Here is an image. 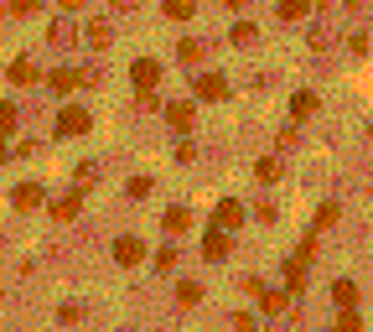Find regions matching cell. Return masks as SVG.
I'll return each mask as SVG.
<instances>
[{"label": "cell", "mask_w": 373, "mask_h": 332, "mask_svg": "<svg viewBox=\"0 0 373 332\" xmlns=\"http://www.w3.org/2000/svg\"><path fill=\"white\" fill-rule=\"evenodd\" d=\"M212 223H218V229H238V223H244V203H233V197H223L218 208H212Z\"/></svg>", "instance_id": "2"}, {"label": "cell", "mask_w": 373, "mask_h": 332, "mask_svg": "<svg viewBox=\"0 0 373 332\" xmlns=\"http://www.w3.org/2000/svg\"><path fill=\"white\" fill-rule=\"evenodd\" d=\"M47 84H52V94H73V88L83 84V73H73V68H57V73L47 78Z\"/></svg>", "instance_id": "12"}, {"label": "cell", "mask_w": 373, "mask_h": 332, "mask_svg": "<svg viewBox=\"0 0 373 332\" xmlns=\"http://www.w3.org/2000/svg\"><path fill=\"white\" fill-rule=\"evenodd\" d=\"M332 301H337V307H358V286L353 281H337V286H332Z\"/></svg>", "instance_id": "21"}, {"label": "cell", "mask_w": 373, "mask_h": 332, "mask_svg": "<svg viewBox=\"0 0 373 332\" xmlns=\"http://www.w3.org/2000/svg\"><path fill=\"white\" fill-rule=\"evenodd\" d=\"M166 119H171V125H177L182 135H186V130H192V119H197V114H192V104H182V99H177V104H166Z\"/></svg>", "instance_id": "14"}, {"label": "cell", "mask_w": 373, "mask_h": 332, "mask_svg": "<svg viewBox=\"0 0 373 332\" xmlns=\"http://www.w3.org/2000/svg\"><path fill=\"white\" fill-rule=\"evenodd\" d=\"M255 177H259V182H280V156H259V161H255Z\"/></svg>", "instance_id": "18"}, {"label": "cell", "mask_w": 373, "mask_h": 332, "mask_svg": "<svg viewBox=\"0 0 373 332\" xmlns=\"http://www.w3.org/2000/svg\"><path fill=\"white\" fill-rule=\"evenodd\" d=\"M368 135H373V125H368Z\"/></svg>", "instance_id": "36"}, {"label": "cell", "mask_w": 373, "mask_h": 332, "mask_svg": "<svg viewBox=\"0 0 373 332\" xmlns=\"http://www.w3.org/2000/svg\"><path fill=\"white\" fill-rule=\"evenodd\" d=\"M337 218H342V208H337V203H322V208H316V234H322V229H332Z\"/></svg>", "instance_id": "23"}, {"label": "cell", "mask_w": 373, "mask_h": 332, "mask_svg": "<svg viewBox=\"0 0 373 332\" xmlns=\"http://www.w3.org/2000/svg\"><path fill=\"white\" fill-rule=\"evenodd\" d=\"M229 229H218V223H212L208 229V239H203V260H229Z\"/></svg>", "instance_id": "3"}, {"label": "cell", "mask_w": 373, "mask_h": 332, "mask_svg": "<svg viewBox=\"0 0 373 332\" xmlns=\"http://www.w3.org/2000/svg\"><path fill=\"white\" fill-rule=\"evenodd\" d=\"M290 307V291H259V312L264 317H285Z\"/></svg>", "instance_id": "7"}, {"label": "cell", "mask_w": 373, "mask_h": 332, "mask_svg": "<svg viewBox=\"0 0 373 332\" xmlns=\"http://www.w3.org/2000/svg\"><path fill=\"white\" fill-rule=\"evenodd\" d=\"M337 332H363V322H358V312H353V307H342V317H337Z\"/></svg>", "instance_id": "26"}, {"label": "cell", "mask_w": 373, "mask_h": 332, "mask_svg": "<svg viewBox=\"0 0 373 332\" xmlns=\"http://www.w3.org/2000/svg\"><path fill=\"white\" fill-rule=\"evenodd\" d=\"M78 208H83V192H68V197H57V203H52V218H57V223H68V218H78Z\"/></svg>", "instance_id": "8"}, {"label": "cell", "mask_w": 373, "mask_h": 332, "mask_svg": "<svg viewBox=\"0 0 373 332\" xmlns=\"http://www.w3.org/2000/svg\"><path fill=\"white\" fill-rule=\"evenodd\" d=\"M161 11H166V16H171V21H186V16H192V11H197V6H192V0H166V6H161Z\"/></svg>", "instance_id": "24"}, {"label": "cell", "mask_w": 373, "mask_h": 332, "mask_svg": "<svg viewBox=\"0 0 373 332\" xmlns=\"http://www.w3.org/2000/svg\"><path fill=\"white\" fill-rule=\"evenodd\" d=\"M57 6H62V11H73V6H83V0H57Z\"/></svg>", "instance_id": "33"}, {"label": "cell", "mask_w": 373, "mask_h": 332, "mask_svg": "<svg viewBox=\"0 0 373 332\" xmlns=\"http://www.w3.org/2000/svg\"><path fill=\"white\" fill-rule=\"evenodd\" d=\"M109 6H114V11H130V0H109Z\"/></svg>", "instance_id": "34"}, {"label": "cell", "mask_w": 373, "mask_h": 332, "mask_svg": "<svg viewBox=\"0 0 373 332\" xmlns=\"http://www.w3.org/2000/svg\"><path fill=\"white\" fill-rule=\"evenodd\" d=\"M197 301H203V286H197V281H182V286H177V307H182V312H192Z\"/></svg>", "instance_id": "16"}, {"label": "cell", "mask_w": 373, "mask_h": 332, "mask_svg": "<svg viewBox=\"0 0 373 332\" xmlns=\"http://www.w3.org/2000/svg\"><path fill=\"white\" fill-rule=\"evenodd\" d=\"M125 192H130V197H145V192H151V177H130Z\"/></svg>", "instance_id": "28"}, {"label": "cell", "mask_w": 373, "mask_h": 332, "mask_svg": "<svg viewBox=\"0 0 373 332\" xmlns=\"http://www.w3.org/2000/svg\"><path fill=\"white\" fill-rule=\"evenodd\" d=\"M11 203H16L21 213H26V208H42V187H36V182H21V187L11 192Z\"/></svg>", "instance_id": "11"}, {"label": "cell", "mask_w": 373, "mask_h": 332, "mask_svg": "<svg viewBox=\"0 0 373 332\" xmlns=\"http://www.w3.org/2000/svg\"><path fill=\"white\" fill-rule=\"evenodd\" d=\"M223 6H233V11H244V0H223Z\"/></svg>", "instance_id": "35"}, {"label": "cell", "mask_w": 373, "mask_h": 332, "mask_svg": "<svg viewBox=\"0 0 373 332\" xmlns=\"http://www.w3.org/2000/svg\"><path fill=\"white\" fill-rule=\"evenodd\" d=\"M161 229H166V234H186V229H192V213H186V208H166Z\"/></svg>", "instance_id": "15"}, {"label": "cell", "mask_w": 373, "mask_h": 332, "mask_svg": "<svg viewBox=\"0 0 373 332\" xmlns=\"http://www.w3.org/2000/svg\"><path fill=\"white\" fill-rule=\"evenodd\" d=\"M47 42H52V47H73V42H78L73 21H62V16H57V21H52V32H47Z\"/></svg>", "instance_id": "13"}, {"label": "cell", "mask_w": 373, "mask_h": 332, "mask_svg": "<svg viewBox=\"0 0 373 332\" xmlns=\"http://www.w3.org/2000/svg\"><path fill=\"white\" fill-rule=\"evenodd\" d=\"M83 36H88V47H93V52H104V47L114 42V26H109V21H88V32H83Z\"/></svg>", "instance_id": "10"}, {"label": "cell", "mask_w": 373, "mask_h": 332, "mask_svg": "<svg viewBox=\"0 0 373 332\" xmlns=\"http://www.w3.org/2000/svg\"><path fill=\"white\" fill-rule=\"evenodd\" d=\"M0 125H6V135H16V104H6V109H0Z\"/></svg>", "instance_id": "29"}, {"label": "cell", "mask_w": 373, "mask_h": 332, "mask_svg": "<svg viewBox=\"0 0 373 332\" xmlns=\"http://www.w3.org/2000/svg\"><path fill=\"white\" fill-rule=\"evenodd\" d=\"M88 130V109H78V104H68V109L57 114V135H83Z\"/></svg>", "instance_id": "4"}, {"label": "cell", "mask_w": 373, "mask_h": 332, "mask_svg": "<svg viewBox=\"0 0 373 332\" xmlns=\"http://www.w3.org/2000/svg\"><path fill=\"white\" fill-rule=\"evenodd\" d=\"M306 265H311V260H301V255L285 260V291H290V296H301V291H306Z\"/></svg>", "instance_id": "6"}, {"label": "cell", "mask_w": 373, "mask_h": 332, "mask_svg": "<svg viewBox=\"0 0 373 332\" xmlns=\"http://www.w3.org/2000/svg\"><path fill=\"white\" fill-rule=\"evenodd\" d=\"M171 265H177V249H171V244H166V249H161V255H156V270H171Z\"/></svg>", "instance_id": "31"}, {"label": "cell", "mask_w": 373, "mask_h": 332, "mask_svg": "<svg viewBox=\"0 0 373 332\" xmlns=\"http://www.w3.org/2000/svg\"><path fill=\"white\" fill-rule=\"evenodd\" d=\"M280 16H285V21H301V16H306V0H280Z\"/></svg>", "instance_id": "27"}, {"label": "cell", "mask_w": 373, "mask_h": 332, "mask_svg": "<svg viewBox=\"0 0 373 332\" xmlns=\"http://www.w3.org/2000/svg\"><path fill=\"white\" fill-rule=\"evenodd\" d=\"M229 36H233V47H255V42H259V32H255V21H238V26H233V32H229Z\"/></svg>", "instance_id": "19"}, {"label": "cell", "mask_w": 373, "mask_h": 332, "mask_svg": "<svg viewBox=\"0 0 373 332\" xmlns=\"http://www.w3.org/2000/svg\"><path fill=\"white\" fill-rule=\"evenodd\" d=\"M6 78H11V84H32V78H36V68H32L26 58H16V62L6 68Z\"/></svg>", "instance_id": "22"}, {"label": "cell", "mask_w": 373, "mask_h": 332, "mask_svg": "<svg viewBox=\"0 0 373 332\" xmlns=\"http://www.w3.org/2000/svg\"><path fill=\"white\" fill-rule=\"evenodd\" d=\"M130 78H135V88H140V94H151V88L161 84V62H156V58H140L135 68H130Z\"/></svg>", "instance_id": "1"}, {"label": "cell", "mask_w": 373, "mask_h": 332, "mask_svg": "<svg viewBox=\"0 0 373 332\" xmlns=\"http://www.w3.org/2000/svg\"><path fill=\"white\" fill-rule=\"evenodd\" d=\"M290 114H296V119H306V114H316V94H311V88H301V94L290 99Z\"/></svg>", "instance_id": "17"}, {"label": "cell", "mask_w": 373, "mask_h": 332, "mask_svg": "<svg viewBox=\"0 0 373 332\" xmlns=\"http://www.w3.org/2000/svg\"><path fill=\"white\" fill-rule=\"evenodd\" d=\"M93 182H99V166H93V161H83V166L73 171V187H78V192H88Z\"/></svg>", "instance_id": "20"}, {"label": "cell", "mask_w": 373, "mask_h": 332, "mask_svg": "<svg viewBox=\"0 0 373 332\" xmlns=\"http://www.w3.org/2000/svg\"><path fill=\"white\" fill-rule=\"evenodd\" d=\"M233 332H255V317H249V312H238V317H233Z\"/></svg>", "instance_id": "32"}, {"label": "cell", "mask_w": 373, "mask_h": 332, "mask_svg": "<svg viewBox=\"0 0 373 332\" xmlns=\"http://www.w3.org/2000/svg\"><path fill=\"white\" fill-rule=\"evenodd\" d=\"M6 11H11V16H32V11H36V0H11Z\"/></svg>", "instance_id": "30"}, {"label": "cell", "mask_w": 373, "mask_h": 332, "mask_svg": "<svg viewBox=\"0 0 373 332\" xmlns=\"http://www.w3.org/2000/svg\"><path fill=\"white\" fill-rule=\"evenodd\" d=\"M203 52H208L203 42H177V58L182 62H203Z\"/></svg>", "instance_id": "25"}, {"label": "cell", "mask_w": 373, "mask_h": 332, "mask_svg": "<svg viewBox=\"0 0 373 332\" xmlns=\"http://www.w3.org/2000/svg\"><path fill=\"white\" fill-rule=\"evenodd\" d=\"M223 94H229L223 73H203V78H197V99H223Z\"/></svg>", "instance_id": "9"}, {"label": "cell", "mask_w": 373, "mask_h": 332, "mask_svg": "<svg viewBox=\"0 0 373 332\" xmlns=\"http://www.w3.org/2000/svg\"><path fill=\"white\" fill-rule=\"evenodd\" d=\"M114 260H119V265H140V260H145V244H140L135 234H119V239H114Z\"/></svg>", "instance_id": "5"}]
</instances>
